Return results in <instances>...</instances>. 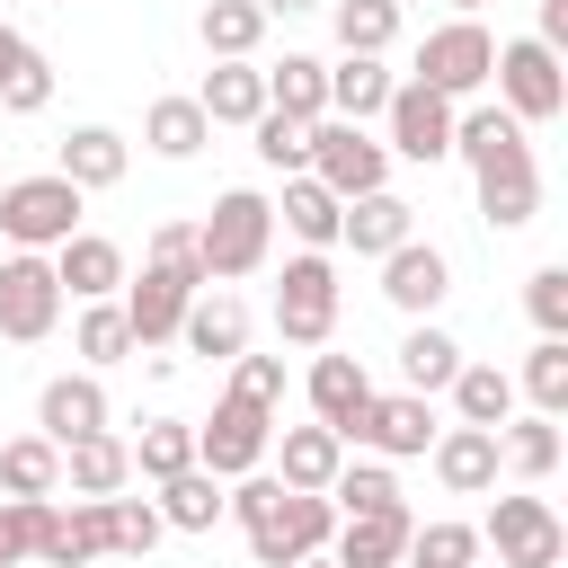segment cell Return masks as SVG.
I'll return each mask as SVG.
<instances>
[{
    "mask_svg": "<svg viewBox=\"0 0 568 568\" xmlns=\"http://www.w3.org/2000/svg\"><path fill=\"white\" fill-rule=\"evenodd\" d=\"M266 248H275V204H266L257 186H231V195H213V213L195 222L204 284H240V275H257V266H266Z\"/></svg>",
    "mask_w": 568,
    "mask_h": 568,
    "instance_id": "1",
    "label": "cell"
},
{
    "mask_svg": "<svg viewBox=\"0 0 568 568\" xmlns=\"http://www.w3.org/2000/svg\"><path fill=\"white\" fill-rule=\"evenodd\" d=\"M0 231H9V248H62V240L80 231V186H71L62 169L9 178V186H0Z\"/></svg>",
    "mask_w": 568,
    "mask_h": 568,
    "instance_id": "2",
    "label": "cell"
},
{
    "mask_svg": "<svg viewBox=\"0 0 568 568\" xmlns=\"http://www.w3.org/2000/svg\"><path fill=\"white\" fill-rule=\"evenodd\" d=\"M488 80H497V106H506L515 124H550V115L568 106V71H559V53H550V44H532V36L497 44Z\"/></svg>",
    "mask_w": 568,
    "mask_h": 568,
    "instance_id": "3",
    "label": "cell"
},
{
    "mask_svg": "<svg viewBox=\"0 0 568 568\" xmlns=\"http://www.w3.org/2000/svg\"><path fill=\"white\" fill-rule=\"evenodd\" d=\"M275 328H284V346H328V328H337V266H328V248L284 257V275H275Z\"/></svg>",
    "mask_w": 568,
    "mask_h": 568,
    "instance_id": "4",
    "label": "cell"
},
{
    "mask_svg": "<svg viewBox=\"0 0 568 568\" xmlns=\"http://www.w3.org/2000/svg\"><path fill=\"white\" fill-rule=\"evenodd\" d=\"M311 178L346 204V195H373V186H390V151L364 133V124H346V115H320L311 124Z\"/></svg>",
    "mask_w": 568,
    "mask_h": 568,
    "instance_id": "5",
    "label": "cell"
},
{
    "mask_svg": "<svg viewBox=\"0 0 568 568\" xmlns=\"http://www.w3.org/2000/svg\"><path fill=\"white\" fill-rule=\"evenodd\" d=\"M266 444H275V408H257V399H240V390H222V399H213V417L195 426V462H204L213 479L257 470V462H266Z\"/></svg>",
    "mask_w": 568,
    "mask_h": 568,
    "instance_id": "6",
    "label": "cell"
},
{
    "mask_svg": "<svg viewBox=\"0 0 568 568\" xmlns=\"http://www.w3.org/2000/svg\"><path fill=\"white\" fill-rule=\"evenodd\" d=\"M328 532H337L328 488H284V497H275V515H266V524H248V559H257V568H293V559L328 550Z\"/></svg>",
    "mask_w": 568,
    "mask_h": 568,
    "instance_id": "7",
    "label": "cell"
},
{
    "mask_svg": "<svg viewBox=\"0 0 568 568\" xmlns=\"http://www.w3.org/2000/svg\"><path fill=\"white\" fill-rule=\"evenodd\" d=\"M53 320H62L53 257L44 248H9L0 257V337L9 346H36V337H53Z\"/></svg>",
    "mask_w": 568,
    "mask_h": 568,
    "instance_id": "8",
    "label": "cell"
},
{
    "mask_svg": "<svg viewBox=\"0 0 568 568\" xmlns=\"http://www.w3.org/2000/svg\"><path fill=\"white\" fill-rule=\"evenodd\" d=\"M488 62H497V36H488L479 18H453V27H435V36L417 44V71H408V80H426V89H444V98L462 106V98L488 89Z\"/></svg>",
    "mask_w": 568,
    "mask_h": 568,
    "instance_id": "9",
    "label": "cell"
},
{
    "mask_svg": "<svg viewBox=\"0 0 568 568\" xmlns=\"http://www.w3.org/2000/svg\"><path fill=\"white\" fill-rule=\"evenodd\" d=\"M382 124H390L382 151H399V160H417V169L453 160V98H444V89H426V80H390Z\"/></svg>",
    "mask_w": 568,
    "mask_h": 568,
    "instance_id": "10",
    "label": "cell"
},
{
    "mask_svg": "<svg viewBox=\"0 0 568 568\" xmlns=\"http://www.w3.org/2000/svg\"><path fill=\"white\" fill-rule=\"evenodd\" d=\"M346 444H364V453H382V462H417V453L435 444V399H417V390H373V399L355 408Z\"/></svg>",
    "mask_w": 568,
    "mask_h": 568,
    "instance_id": "11",
    "label": "cell"
},
{
    "mask_svg": "<svg viewBox=\"0 0 568 568\" xmlns=\"http://www.w3.org/2000/svg\"><path fill=\"white\" fill-rule=\"evenodd\" d=\"M479 541H497L506 568H559V559H568V532H559V515H550L541 497H497Z\"/></svg>",
    "mask_w": 568,
    "mask_h": 568,
    "instance_id": "12",
    "label": "cell"
},
{
    "mask_svg": "<svg viewBox=\"0 0 568 568\" xmlns=\"http://www.w3.org/2000/svg\"><path fill=\"white\" fill-rule=\"evenodd\" d=\"M470 178H479V213H488V231H524V222L541 213V169H532V142H506V151H497V160H479Z\"/></svg>",
    "mask_w": 568,
    "mask_h": 568,
    "instance_id": "13",
    "label": "cell"
},
{
    "mask_svg": "<svg viewBox=\"0 0 568 568\" xmlns=\"http://www.w3.org/2000/svg\"><path fill=\"white\" fill-rule=\"evenodd\" d=\"M444 293H453V257H444L435 240H399V248L382 257V302H390V311L426 320Z\"/></svg>",
    "mask_w": 568,
    "mask_h": 568,
    "instance_id": "14",
    "label": "cell"
},
{
    "mask_svg": "<svg viewBox=\"0 0 568 568\" xmlns=\"http://www.w3.org/2000/svg\"><path fill=\"white\" fill-rule=\"evenodd\" d=\"M195 293H204V284H186V275H169V266L124 275V320H133V346H169Z\"/></svg>",
    "mask_w": 568,
    "mask_h": 568,
    "instance_id": "15",
    "label": "cell"
},
{
    "mask_svg": "<svg viewBox=\"0 0 568 568\" xmlns=\"http://www.w3.org/2000/svg\"><path fill=\"white\" fill-rule=\"evenodd\" d=\"M408 506H373V515H337V532H328V559L337 568H399L408 559Z\"/></svg>",
    "mask_w": 568,
    "mask_h": 568,
    "instance_id": "16",
    "label": "cell"
},
{
    "mask_svg": "<svg viewBox=\"0 0 568 568\" xmlns=\"http://www.w3.org/2000/svg\"><path fill=\"white\" fill-rule=\"evenodd\" d=\"M337 240H346L355 257H390L399 240H417V204H408V195H390V186H373V195H346V213H337Z\"/></svg>",
    "mask_w": 568,
    "mask_h": 568,
    "instance_id": "17",
    "label": "cell"
},
{
    "mask_svg": "<svg viewBox=\"0 0 568 568\" xmlns=\"http://www.w3.org/2000/svg\"><path fill=\"white\" fill-rule=\"evenodd\" d=\"M98 426H106L98 373H53V382L36 390V435H44V444H80V435H98Z\"/></svg>",
    "mask_w": 568,
    "mask_h": 568,
    "instance_id": "18",
    "label": "cell"
},
{
    "mask_svg": "<svg viewBox=\"0 0 568 568\" xmlns=\"http://www.w3.org/2000/svg\"><path fill=\"white\" fill-rule=\"evenodd\" d=\"M53 284H62L71 302H115V293H124V248L98 240V231H71V240L53 248Z\"/></svg>",
    "mask_w": 568,
    "mask_h": 568,
    "instance_id": "19",
    "label": "cell"
},
{
    "mask_svg": "<svg viewBox=\"0 0 568 568\" xmlns=\"http://www.w3.org/2000/svg\"><path fill=\"white\" fill-rule=\"evenodd\" d=\"M435 479L453 497H488L497 488V426H435Z\"/></svg>",
    "mask_w": 568,
    "mask_h": 568,
    "instance_id": "20",
    "label": "cell"
},
{
    "mask_svg": "<svg viewBox=\"0 0 568 568\" xmlns=\"http://www.w3.org/2000/svg\"><path fill=\"white\" fill-rule=\"evenodd\" d=\"M178 337H186V355H204V364H231V355L248 346V302L213 284V293H195V302H186Z\"/></svg>",
    "mask_w": 568,
    "mask_h": 568,
    "instance_id": "21",
    "label": "cell"
},
{
    "mask_svg": "<svg viewBox=\"0 0 568 568\" xmlns=\"http://www.w3.org/2000/svg\"><path fill=\"white\" fill-rule=\"evenodd\" d=\"M106 550V524H98V497H71V506H44V532H36V568H89Z\"/></svg>",
    "mask_w": 568,
    "mask_h": 568,
    "instance_id": "22",
    "label": "cell"
},
{
    "mask_svg": "<svg viewBox=\"0 0 568 568\" xmlns=\"http://www.w3.org/2000/svg\"><path fill=\"white\" fill-rule=\"evenodd\" d=\"M80 195H98V186H115L124 169H133V142L115 133V124H80V133H62V160H53Z\"/></svg>",
    "mask_w": 568,
    "mask_h": 568,
    "instance_id": "23",
    "label": "cell"
},
{
    "mask_svg": "<svg viewBox=\"0 0 568 568\" xmlns=\"http://www.w3.org/2000/svg\"><path fill=\"white\" fill-rule=\"evenodd\" d=\"M257 80H266V106H275V115H302V124L328 115V62H320V53H284V62H266Z\"/></svg>",
    "mask_w": 568,
    "mask_h": 568,
    "instance_id": "24",
    "label": "cell"
},
{
    "mask_svg": "<svg viewBox=\"0 0 568 568\" xmlns=\"http://www.w3.org/2000/svg\"><path fill=\"white\" fill-rule=\"evenodd\" d=\"M364 399H373V373H364L355 355H320V364H311V417L337 426V444H346V426H355Z\"/></svg>",
    "mask_w": 568,
    "mask_h": 568,
    "instance_id": "25",
    "label": "cell"
},
{
    "mask_svg": "<svg viewBox=\"0 0 568 568\" xmlns=\"http://www.w3.org/2000/svg\"><path fill=\"white\" fill-rule=\"evenodd\" d=\"M222 488H231V479H213L204 462H186L178 479H160V497H151V506H160V524H169V532H213V524H222Z\"/></svg>",
    "mask_w": 568,
    "mask_h": 568,
    "instance_id": "26",
    "label": "cell"
},
{
    "mask_svg": "<svg viewBox=\"0 0 568 568\" xmlns=\"http://www.w3.org/2000/svg\"><path fill=\"white\" fill-rule=\"evenodd\" d=\"M195 106H204V124H257V115H266V80H257V62H213L204 89H195Z\"/></svg>",
    "mask_w": 568,
    "mask_h": 568,
    "instance_id": "27",
    "label": "cell"
},
{
    "mask_svg": "<svg viewBox=\"0 0 568 568\" xmlns=\"http://www.w3.org/2000/svg\"><path fill=\"white\" fill-rule=\"evenodd\" d=\"M62 479H71V497H115L124 479H133V453L98 426V435H80V444H62Z\"/></svg>",
    "mask_w": 568,
    "mask_h": 568,
    "instance_id": "28",
    "label": "cell"
},
{
    "mask_svg": "<svg viewBox=\"0 0 568 568\" xmlns=\"http://www.w3.org/2000/svg\"><path fill=\"white\" fill-rule=\"evenodd\" d=\"M195 36H204L213 62H248V53L266 44V9H257V0H204Z\"/></svg>",
    "mask_w": 568,
    "mask_h": 568,
    "instance_id": "29",
    "label": "cell"
},
{
    "mask_svg": "<svg viewBox=\"0 0 568 568\" xmlns=\"http://www.w3.org/2000/svg\"><path fill=\"white\" fill-rule=\"evenodd\" d=\"M382 98H390V71H382V53H346V62H328V115H346V124H373V115H382Z\"/></svg>",
    "mask_w": 568,
    "mask_h": 568,
    "instance_id": "30",
    "label": "cell"
},
{
    "mask_svg": "<svg viewBox=\"0 0 568 568\" xmlns=\"http://www.w3.org/2000/svg\"><path fill=\"white\" fill-rule=\"evenodd\" d=\"M0 106H9V115L53 106V62H44L27 36H9V27H0Z\"/></svg>",
    "mask_w": 568,
    "mask_h": 568,
    "instance_id": "31",
    "label": "cell"
},
{
    "mask_svg": "<svg viewBox=\"0 0 568 568\" xmlns=\"http://www.w3.org/2000/svg\"><path fill=\"white\" fill-rule=\"evenodd\" d=\"M444 390H453V417L462 426H506L515 417V373H497V364H462Z\"/></svg>",
    "mask_w": 568,
    "mask_h": 568,
    "instance_id": "32",
    "label": "cell"
},
{
    "mask_svg": "<svg viewBox=\"0 0 568 568\" xmlns=\"http://www.w3.org/2000/svg\"><path fill=\"white\" fill-rule=\"evenodd\" d=\"M53 488H62V444L9 435L0 444V497H53Z\"/></svg>",
    "mask_w": 568,
    "mask_h": 568,
    "instance_id": "33",
    "label": "cell"
},
{
    "mask_svg": "<svg viewBox=\"0 0 568 568\" xmlns=\"http://www.w3.org/2000/svg\"><path fill=\"white\" fill-rule=\"evenodd\" d=\"M142 142H151L160 160H195V151L213 142V124H204V106H195V98H151V115H142Z\"/></svg>",
    "mask_w": 568,
    "mask_h": 568,
    "instance_id": "34",
    "label": "cell"
},
{
    "mask_svg": "<svg viewBox=\"0 0 568 568\" xmlns=\"http://www.w3.org/2000/svg\"><path fill=\"white\" fill-rule=\"evenodd\" d=\"M337 213H346V204H337L311 169H302V178H284V231H293L302 248H337Z\"/></svg>",
    "mask_w": 568,
    "mask_h": 568,
    "instance_id": "35",
    "label": "cell"
},
{
    "mask_svg": "<svg viewBox=\"0 0 568 568\" xmlns=\"http://www.w3.org/2000/svg\"><path fill=\"white\" fill-rule=\"evenodd\" d=\"M399 373H408V390H417V399H435V390L462 373V346H453L435 320H417V328L399 337Z\"/></svg>",
    "mask_w": 568,
    "mask_h": 568,
    "instance_id": "36",
    "label": "cell"
},
{
    "mask_svg": "<svg viewBox=\"0 0 568 568\" xmlns=\"http://www.w3.org/2000/svg\"><path fill=\"white\" fill-rule=\"evenodd\" d=\"M497 462L515 479H550L559 470V417H506L497 426Z\"/></svg>",
    "mask_w": 568,
    "mask_h": 568,
    "instance_id": "37",
    "label": "cell"
},
{
    "mask_svg": "<svg viewBox=\"0 0 568 568\" xmlns=\"http://www.w3.org/2000/svg\"><path fill=\"white\" fill-rule=\"evenodd\" d=\"M337 462H346V444H337V426H284V488H328L337 479Z\"/></svg>",
    "mask_w": 568,
    "mask_h": 568,
    "instance_id": "38",
    "label": "cell"
},
{
    "mask_svg": "<svg viewBox=\"0 0 568 568\" xmlns=\"http://www.w3.org/2000/svg\"><path fill=\"white\" fill-rule=\"evenodd\" d=\"M124 453H133V470H142V479H178V470L195 462V426H186V417H151Z\"/></svg>",
    "mask_w": 568,
    "mask_h": 568,
    "instance_id": "39",
    "label": "cell"
},
{
    "mask_svg": "<svg viewBox=\"0 0 568 568\" xmlns=\"http://www.w3.org/2000/svg\"><path fill=\"white\" fill-rule=\"evenodd\" d=\"M98 524H106V550H115V559H142V550L169 532V524H160V506H151V497H124V488H115V497H98Z\"/></svg>",
    "mask_w": 568,
    "mask_h": 568,
    "instance_id": "40",
    "label": "cell"
},
{
    "mask_svg": "<svg viewBox=\"0 0 568 568\" xmlns=\"http://www.w3.org/2000/svg\"><path fill=\"white\" fill-rule=\"evenodd\" d=\"M328 27H337V53H382L399 36V0H328Z\"/></svg>",
    "mask_w": 568,
    "mask_h": 568,
    "instance_id": "41",
    "label": "cell"
},
{
    "mask_svg": "<svg viewBox=\"0 0 568 568\" xmlns=\"http://www.w3.org/2000/svg\"><path fill=\"white\" fill-rule=\"evenodd\" d=\"M470 559H479V524H453V515L408 524V568H470Z\"/></svg>",
    "mask_w": 568,
    "mask_h": 568,
    "instance_id": "42",
    "label": "cell"
},
{
    "mask_svg": "<svg viewBox=\"0 0 568 568\" xmlns=\"http://www.w3.org/2000/svg\"><path fill=\"white\" fill-rule=\"evenodd\" d=\"M248 133H257V160H266L275 178H302V169H311V124H302V115H275V106H266Z\"/></svg>",
    "mask_w": 568,
    "mask_h": 568,
    "instance_id": "43",
    "label": "cell"
},
{
    "mask_svg": "<svg viewBox=\"0 0 568 568\" xmlns=\"http://www.w3.org/2000/svg\"><path fill=\"white\" fill-rule=\"evenodd\" d=\"M524 390H532V417H568V337H541L524 355Z\"/></svg>",
    "mask_w": 568,
    "mask_h": 568,
    "instance_id": "44",
    "label": "cell"
},
{
    "mask_svg": "<svg viewBox=\"0 0 568 568\" xmlns=\"http://www.w3.org/2000/svg\"><path fill=\"white\" fill-rule=\"evenodd\" d=\"M328 506H337V515H373V506H399V479H390L382 462H337V479H328Z\"/></svg>",
    "mask_w": 568,
    "mask_h": 568,
    "instance_id": "45",
    "label": "cell"
},
{
    "mask_svg": "<svg viewBox=\"0 0 568 568\" xmlns=\"http://www.w3.org/2000/svg\"><path fill=\"white\" fill-rule=\"evenodd\" d=\"M71 346H80L89 364H124V355H133V320H124V302H89Z\"/></svg>",
    "mask_w": 568,
    "mask_h": 568,
    "instance_id": "46",
    "label": "cell"
},
{
    "mask_svg": "<svg viewBox=\"0 0 568 568\" xmlns=\"http://www.w3.org/2000/svg\"><path fill=\"white\" fill-rule=\"evenodd\" d=\"M524 311H532L541 337H568V266H541V275L524 284Z\"/></svg>",
    "mask_w": 568,
    "mask_h": 568,
    "instance_id": "47",
    "label": "cell"
},
{
    "mask_svg": "<svg viewBox=\"0 0 568 568\" xmlns=\"http://www.w3.org/2000/svg\"><path fill=\"white\" fill-rule=\"evenodd\" d=\"M231 390L240 399H257V408H284V355H231Z\"/></svg>",
    "mask_w": 568,
    "mask_h": 568,
    "instance_id": "48",
    "label": "cell"
},
{
    "mask_svg": "<svg viewBox=\"0 0 568 568\" xmlns=\"http://www.w3.org/2000/svg\"><path fill=\"white\" fill-rule=\"evenodd\" d=\"M44 506H53V497H0V550H9V568H18V559H36Z\"/></svg>",
    "mask_w": 568,
    "mask_h": 568,
    "instance_id": "49",
    "label": "cell"
},
{
    "mask_svg": "<svg viewBox=\"0 0 568 568\" xmlns=\"http://www.w3.org/2000/svg\"><path fill=\"white\" fill-rule=\"evenodd\" d=\"M275 497H284V479H257V470H240V479L222 488V515L248 532V524H266V515H275Z\"/></svg>",
    "mask_w": 568,
    "mask_h": 568,
    "instance_id": "50",
    "label": "cell"
},
{
    "mask_svg": "<svg viewBox=\"0 0 568 568\" xmlns=\"http://www.w3.org/2000/svg\"><path fill=\"white\" fill-rule=\"evenodd\" d=\"M151 266H169V275L204 284V257H195V222H160V231H151Z\"/></svg>",
    "mask_w": 568,
    "mask_h": 568,
    "instance_id": "51",
    "label": "cell"
},
{
    "mask_svg": "<svg viewBox=\"0 0 568 568\" xmlns=\"http://www.w3.org/2000/svg\"><path fill=\"white\" fill-rule=\"evenodd\" d=\"M532 44H550V53H568V0H541V27H532Z\"/></svg>",
    "mask_w": 568,
    "mask_h": 568,
    "instance_id": "52",
    "label": "cell"
},
{
    "mask_svg": "<svg viewBox=\"0 0 568 568\" xmlns=\"http://www.w3.org/2000/svg\"><path fill=\"white\" fill-rule=\"evenodd\" d=\"M266 18H302V9H320V0H257Z\"/></svg>",
    "mask_w": 568,
    "mask_h": 568,
    "instance_id": "53",
    "label": "cell"
},
{
    "mask_svg": "<svg viewBox=\"0 0 568 568\" xmlns=\"http://www.w3.org/2000/svg\"><path fill=\"white\" fill-rule=\"evenodd\" d=\"M293 568H337V559H328V550H311V559H293Z\"/></svg>",
    "mask_w": 568,
    "mask_h": 568,
    "instance_id": "54",
    "label": "cell"
},
{
    "mask_svg": "<svg viewBox=\"0 0 568 568\" xmlns=\"http://www.w3.org/2000/svg\"><path fill=\"white\" fill-rule=\"evenodd\" d=\"M453 9H462V18H470V9H488V0H453Z\"/></svg>",
    "mask_w": 568,
    "mask_h": 568,
    "instance_id": "55",
    "label": "cell"
},
{
    "mask_svg": "<svg viewBox=\"0 0 568 568\" xmlns=\"http://www.w3.org/2000/svg\"><path fill=\"white\" fill-rule=\"evenodd\" d=\"M0 568H9V550H0Z\"/></svg>",
    "mask_w": 568,
    "mask_h": 568,
    "instance_id": "56",
    "label": "cell"
},
{
    "mask_svg": "<svg viewBox=\"0 0 568 568\" xmlns=\"http://www.w3.org/2000/svg\"><path fill=\"white\" fill-rule=\"evenodd\" d=\"M470 568H479V559H470ZM497 568H506V559H497Z\"/></svg>",
    "mask_w": 568,
    "mask_h": 568,
    "instance_id": "57",
    "label": "cell"
},
{
    "mask_svg": "<svg viewBox=\"0 0 568 568\" xmlns=\"http://www.w3.org/2000/svg\"><path fill=\"white\" fill-rule=\"evenodd\" d=\"M399 568H408V559H399Z\"/></svg>",
    "mask_w": 568,
    "mask_h": 568,
    "instance_id": "58",
    "label": "cell"
}]
</instances>
